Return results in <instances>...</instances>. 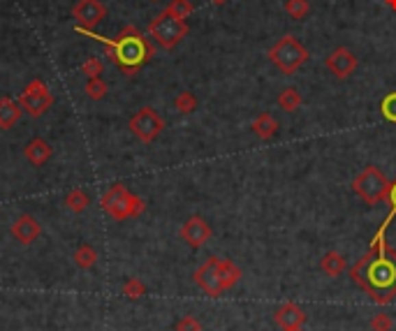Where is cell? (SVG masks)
Listing matches in <instances>:
<instances>
[{
	"instance_id": "obj_1",
	"label": "cell",
	"mask_w": 396,
	"mask_h": 331,
	"mask_svg": "<svg viewBox=\"0 0 396 331\" xmlns=\"http://www.w3.org/2000/svg\"><path fill=\"white\" fill-rule=\"evenodd\" d=\"M385 230L387 225H382L367 255L350 267L352 283L378 306H387L396 299V250L385 241Z\"/></svg>"
},
{
	"instance_id": "obj_2",
	"label": "cell",
	"mask_w": 396,
	"mask_h": 331,
	"mask_svg": "<svg viewBox=\"0 0 396 331\" xmlns=\"http://www.w3.org/2000/svg\"><path fill=\"white\" fill-rule=\"evenodd\" d=\"M77 33L88 35V38L102 42L107 49V53L112 56V60L125 72L127 77H135L137 72L142 70V65L149 63L151 56H153V47H151V42L146 40L142 35V30L135 28V26H125L119 33L116 40L102 38V35L93 33V30H77Z\"/></svg>"
},
{
	"instance_id": "obj_3",
	"label": "cell",
	"mask_w": 396,
	"mask_h": 331,
	"mask_svg": "<svg viewBox=\"0 0 396 331\" xmlns=\"http://www.w3.org/2000/svg\"><path fill=\"white\" fill-rule=\"evenodd\" d=\"M241 280V269L232 260L223 257H209L202 267L195 271V283L209 294V297H221L230 292Z\"/></svg>"
},
{
	"instance_id": "obj_4",
	"label": "cell",
	"mask_w": 396,
	"mask_h": 331,
	"mask_svg": "<svg viewBox=\"0 0 396 331\" xmlns=\"http://www.w3.org/2000/svg\"><path fill=\"white\" fill-rule=\"evenodd\" d=\"M389 186H392V183L387 181V176L382 174L378 167H373V164L364 167L355 176V181H352V190H355V195L369 206H375V204H380V201H387Z\"/></svg>"
},
{
	"instance_id": "obj_5",
	"label": "cell",
	"mask_w": 396,
	"mask_h": 331,
	"mask_svg": "<svg viewBox=\"0 0 396 331\" xmlns=\"http://www.w3.org/2000/svg\"><path fill=\"white\" fill-rule=\"evenodd\" d=\"M308 49L299 45L295 35H285L269 49V60L285 75H295L299 67L308 60Z\"/></svg>"
},
{
	"instance_id": "obj_6",
	"label": "cell",
	"mask_w": 396,
	"mask_h": 331,
	"mask_svg": "<svg viewBox=\"0 0 396 331\" xmlns=\"http://www.w3.org/2000/svg\"><path fill=\"white\" fill-rule=\"evenodd\" d=\"M144 199H139L137 195H132L125 186H112L102 197V208L112 216L114 220H125V218H137L144 211Z\"/></svg>"
},
{
	"instance_id": "obj_7",
	"label": "cell",
	"mask_w": 396,
	"mask_h": 331,
	"mask_svg": "<svg viewBox=\"0 0 396 331\" xmlns=\"http://www.w3.org/2000/svg\"><path fill=\"white\" fill-rule=\"evenodd\" d=\"M149 35L158 47L174 49L188 35V23L176 19V16H172L167 10H164L149 23Z\"/></svg>"
},
{
	"instance_id": "obj_8",
	"label": "cell",
	"mask_w": 396,
	"mask_h": 331,
	"mask_svg": "<svg viewBox=\"0 0 396 331\" xmlns=\"http://www.w3.org/2000/svg\"><path fill=\"white\" fill-rule=\"evenodd\" d=\"M19 104H21V112H26L28 116L38 119V116L47 114V109L53 104V95H51V90L47 88V84L42 82V79H33V82L23 88V93L19 97Z\"/></svg>"
},
{
	"instance_id": "obj_9",
	"label": "cell",
	"mask_w": 396,
	"mask_h": 331,
	"mask_svg": "<svg viewBox=\"0 0 396 331\" xmlns=\"http://www.w3.org/2000/svg\"><path fill=\"white\" fill-rule=\"evenodd\" d=\"M130 130L139 142L151 144V142H156V139L160 137V132L164 130V121L153 107H142L130 119Z\"/></svg>"
},
{
	"instance_id": "obj_10",
	"label": "cell",
	"mask_w": 396,
	"mask_h": 331,
	"mask_svg": "<svg viewBox=\"0 0 396 331\" xmlns=\"http://www.w3.org/2000/svg\"><path fill=\"white\" fill-rule=\"evenodd\" d=\"M105 16L107 8L100 0H79L72 8V19L77 23V30H95Z\"/></svg>"
},
{
	"instance_id": "obj_11",
	"label": "cell",
	"mask_w": 396,
	"mask_h": 331,
	"mask_svg": "<svg viewBox=\"0 0 396 331\" xmlns=\"http://www.w3.org/2000/svg\"><path fill=\"white\" fill-rule=\"evenodd\" d=\"M325 65L336 79H348L352 77V72L357 70V58L348 47H338L327 56Z\"/></svg>"
},
{
	"instance_id": "obj_12",
	"label": "cell",
	"mask_w": 396,
	"mask_h": 331,
	"mask_svg": "<svg viewBox=\"0 0 396 331\" xmlns=\"http://www.w3.org/2000/svg\"><path fill=\"white\" fill-rule=\"evenodd\" d=\"M181 238H184L190 248H202L211 238V225L206 223L202 216L188 218L184 228H181Z\"/></svg>"
},
{
	"instance_id": "obj_13",
	"label": "cell",
	"mask_w": 396,
	"mask_h": 331,
	"mask_svg": "<svg viewBox=\"0 0 396 331\" xmlns=\"http://www.w3.org/2000/svg\"><path fill=\"white\" fill-rule=\"evenodd\" d=\"M273 322L278 324L280 331L290 329V327H304V324H306V312H304L301 306L288 302L276 308V312H273Z\"/></svg>"
},
{
	"instance_id": "obj_14",
	"label": "cell",
	"mask_w": 396,
	"mask_h": 331,
	"mask_svg": "<svg viewBox=\"0 0 396 331\" xmlns=\"http://www.w3.org/2000/svg\"><path fill=\"white\" fill-rule=\"evenodd\" d=\"M12 236L16 241H21L23 246H28V243H33L40 236V223L33 216H19L14 220V225H12Z\"/></svg>"
},
{
	"instance_id": "obj_15",
	"label": "cell",
	"mask_w": 396,
	"mask_h": 331,
	"mask_svg": "<svg viewBox=\"0 0 396 331\" xmlns=\"http://www.w3.org/2000/svg\"><path fill=\"white\" fill-rule=\"evenodd\" d=\"M251 130L255 137H260L262 142H269V139L273 137V134L278 132V121L273 119L271 114H267V112H262L258 119L251 123Z\"/></svg>"
},
{
	"instance_id": "obj_16",
	"label": "cell",
	"mask_w": 396,
	"mask_h": 331,
	"mask_svg": "<svg viewBox=\"0 0 396 331\" xmlns=\"http://www.w3.org/2000/svg\"><path fill=\"white\" fill-rule=\"evenodd\" d=\"M320 269H322V273L329 275V278H336V275H341L345 269H348V262H345V257L336 253V250H329V253L322 255Z\"/></svg>"
},
{
	"instance_id": "obj_17",
	"label": "cell",
	"mask_w": 396,
	"mask_h": 331,
	"mask_svg": "<svg viewBox=\"0 0 396 331\" xmlns=\"http://www.w3.org/2000/svg\"><path fill=\"white\" fill-rule=\"evenodd\" d=\"M49 158H51V146H49L45 139H33V142H28V146H26V160L30 164L40 167V164H45Z\"/></svg>"
},
{
	"instance_id": "obj_18",
	"label": "cell",
	"mask_w": 396,
	"mask_h": 331,
	"mask_svg": "<svg viewBox=\"0 0 396 331\" xmlns=\"http://www.w3.org/2000/svg\"><path fill=\"white\" fill-rule=\"evenodd\" d=\"M21 116V104L14 102L12 97H0V127L16 125Z\"/></svg>"
},
{
	"instance_id": "obj_19",
	"label": "cell",
	"mask_w": 396,
	"mask_h": 331,
	"mask_svg": "<svg viewBox=\"0 0 396 331\" xmlns=\"http://www.w3.org/2000/svg\"><path fill=\"white\" fill-rule=\"evenodd\" d=\"M301 93L297 88H283L278 93V107L283 109V112H297V109L301 107Z\"/></svg>"
},
{
	"instance_id": "obj_20",
	"label": "cell",
	"mask_w": 396,
	"mask_h": 331,
	"mask_svg": "<svg viewBox=\"0 0 396 331\" xmlns=\"http://www.w3.org/2000/svg\"><path fill=\"white\" fill-rule=\"evenodd\" d=\"M174 107L179 114H193L195 109H197V97H195L190 90H184V93L174 97Z\"/></svg>"
},
{
	"instance_id": "obj_21",
	"label": "cell",
	"mask_w": 396,
	"mask_h": 331,
	"mask_svg": "<svg viewBox=\"0 0 396 331\" xmlns=\"http://www.w3.org/2000/svg\"><path fill=\"white\" fill-rule=\"evenodd\" d=\"M167 12L172 16H176V19L186 21L188 16H190L193 12H195V5L190 3V0H172V3H169V8H167Z\"/></svg>"
},
{
	"instance_id": "obj_22",
	"label": "cell",
	"mask_w": 396,
	"mask_h": 331,
	"mask_svg": "<svg viewBox=\"0 0 396 331\" xmlns=\"http://www.w3.org/2000/svg\"><path fill=\"white\" fill-rule=\"evenodd\" d=\"M285 12L292 19H304L310 12V3L308 0H285Z\"/></svg>"
},
{
	"instance_id": "obj_23",
	"label": "cell",
	"mask_w": 396,
	"mask_h": 331,
	"mask_svg": "<svg viewBox=\"0 0 396 331\" xmlns=\"http://www.w3.org/2000/svg\"><path fill=\"white\" fill-rule=\"evenodd\" d=\"M65 204H68L70 211L82 213L84 208L88 206V197H86V193H84V190H72L68 197H65Z\"/></svg>"
},
{
	"instance_id": "obj_24",
	"label": "cell",
	"mask_w": 396,
	"mask_h": 331,
	"mask_svg": "<svg viewBox=\"0 0 396 331\" xmlns=\"http://www.w3.org/2000/svg\"><path fill=\"white\" fill-rule=\"evenodd\" d=\"M84 93H86L90 100H102V97L107 95V84L102 82L100 77H97V79H88L86 88H84Z\"/></svg>"
},
{
	"instance_id": "obj_25",
	"label": "cell",
	"mask_w": 396,
	"mask_h": 331,
	"mask_svg": "<svg viewBox=\"0 0 396 331\" xmlns=\"http://www.w3.org/2000/svg\"><path fill=\"white\" fill-rule=\"evenodd\" d=\"M102 70H105V63H102L97 56H90L88 60H84V63H82V72L88 79H97L102 75Z\"/></svg>"
},
{
	"instance_id": "obj_26",
	"label": "cell",
	"mask_w": 396,
	"mask_h": 331,
	"mask_svg": "<svg viewBox=\"0 0 396 331\" xmlns=\"http://www.w3.org/2000/svg\"><path fill=\"white\" fill-rule=\"evenodd\" d=\"M380 112L389 123H396V93L385 95V100H382V104H380Z\"/></svg>"
},
{
	"instance_id": "obj_27",
	"label": "cell",
	"mask_w": 396,
	"mask_h": 331,
	"mask_svg": "<svg viewBox=\"0 0 396 331\" xmlns=\"http://www.w3.org/2000/svg\"><path fill=\"white\" fill-rule=\"evenodd\" d=\"M95 250L93 248H90V246H82V248H79L77 250V255H75V260H77V265L79 267H84V269H86V267H93L95 265Z\"/></svg>"
},
{
	"instance_id": "obj_28",
	"label": "cell",
	"mask_w": 396,
	"mask_h": 331,
	"mask_svg": "<svg viewBox=\"0 0 396 331\" xmlns=\"http://www.w3.org/2000/svg\"><path fill=\"white\" fill-rule=\"evenodd\" d=\"M394 322L387 312H378V315L371 317V331H392Z\"/></svg>"
},
{
	"instance_id": "obj_29",
	"label": "cell",
	"mask_w": 396,
	"mask_h": 331,
	"mask_svg": "<svg viewBox=\"0 0 396 331\" xmlns=\"http://www.w3.org/2000/svg\"><path fill=\"white\" fill-rule=\"evenodd\" d=\"M176 331H202V322L193 315H184L176 322Z\"/></svg>"
},
{
	"instance_id": "obj_30",
	"label": "cell",
	"mask_w": 396,
	"mask_h": 331,
	"mask_svg": "<svg viewBox=\"0 0 396 331\" xmlns=\"http://www.w3.org/2000/svg\"><path fill=\"white\" fill-rule=\"evenodd\" d=\"M387 204H389V208H392V211H389V216H387V220H385V223H382V225H389V223H392V218L396 216V181L392 183V186H389Z\"/></svg>"
},
{
	"instance_id": "obj_31",
	"label": "cell",
	"mask_w": 396,
	"mask_h": 331,
	"mask_svg": "<svg viewBox=\"0 0 396 331\" xmlns=\"http://www.w3.org/2000/svg\"><path fill=\"white\" fill-rule=\"evenodd\" d=\"M123 290H125V294H127V297L137 299V297H142V294H144V285L139 283V280H135V278H132V280H127V285L123 287Z\"/></svg>"
},
{
	"instance_id": "obj_32",
	"label": "cell",
	"mask_w": 396,
	"mask_h": 331,
	"mask_svg": "<svg viewBox=\"0 0 396 331\" xmlns=\"http://www.w3.org/2000/svg\"><path fill=\"white\" fill-rule=\"evenodd\" d=\"M385 5H387L389 10H394V12H396V0H385Z\"/></svg>"
},
{
	"instance_id": "obj_33",
	"label": "cell",
	"mask_w": 396,
	"mask_h": 331,
	"mask_svg": "<svg viewBox=\"0 0 396 331\" xmlns=\"http://www.w3.org/2000/svg\"><path fill=\"white\" fill-rule=\"evenodd\" d=\"M283 331H304V327H290V329H283Z\"/></svg>"
},
{
	"instance_id": "obj_34",
	"label": "cell",
	"mask_w": 396,
	"mask_h": 331,
	"mask_svg": "<svg viewBox=\"0 0 396 331\" xmlns=\"http://www.w3.org/2000/svg\"><path fill=\"white\" fill-rule=\"evenodd\" d=\"M213 5H223V3H227V0H211Z\"/></svg>"
},
{
	"instance_id": "obj_35",
	"label": "cell",
	"mask_w": 396,
	"mask_h": 331,
	"mask_svg": "<svg viewBox=\"0 0 396 331\" xmlns=\"http://www.w3.org/2000/svg\"><path fill=\"white\" fill-rule=\"evenodd\" d=\"M153 3H156V0H153Z\"/></svg>"
}]
</instances>
